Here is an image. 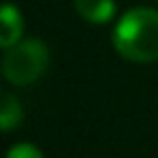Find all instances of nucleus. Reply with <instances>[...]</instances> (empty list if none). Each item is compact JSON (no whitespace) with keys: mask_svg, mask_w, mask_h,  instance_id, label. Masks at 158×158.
<instances>
[{"mask_svg":"<svg viewBox=\"0 0 158 158\" xmlns=\"http://www.w3.org/2000/svg\"><path fill=\"white\" fill-rule=\"evenodd\" d=\"M113 46L128 61H158V11L147 7L126 11L115 24Z\"/></svg>","mask_w":158,"mask_h":158,"instance_id":"nucleus-1","label":"nucleus"},{"mask_svg":"<svg viewBox=\"0 0 158 158\" xmlns=\"http://www.w3.org/2000/svg\"><path fill=\"white\" fill-rule=\"evenodd\" d=\"M76 11L91 24H106L115 18V0H76Z\"/></svg>","mask_w":158,"mask_h":158,"instance_id":"nucleus-4","label":"nucleus"},{"mask_svg":"<svg viewBox=\"0 0 158 158\" xmlns=\"http://www.w3.org/2000/svg\"><path fill=\"white\" fill-rule=\"evenodd\" d=\"M22 33H24L22 13L11 2H7L0 13V48L9 50L11 46H15L22 39Z\"/></svg>","mask_w":158,"mask_h":158,"instance_id":"nucleus-3","label":"nucleus"},{"mask_svg":"<svg viewBox=\"0 0 158 158\" xmlns=\"http://www.w3.org/2000/svg\"><path fill=\"white\" fill-rule=\"evenodd\" d=\"M5 52L7 54L2 59V74L15 87H24V85L35 82L37 78H41L48 67V61H50L48 48L39 39L18 41L15 46H11Z\"/></svg>","mask_w":158,"mask_h":158,"instance_id":"nucleus-2","label":"nucleus"},{"mask_svg":"<svg viewBox=\"0 0 158 158\" xmlns=\"http://www.w3.org/2000/svg\"><path fill=\"white\" fill-rule=\"evenodd\" d=\"M22 106L18 102V98H13L11 93L2 95V106H0V128L5 132H11L13 128H18L22 123Z\"/></svg>","mask_w":158,"mask_h":158,"instance_id":"nucleus-5","label":"nucleus"},{"mask_svg":"<svg viewBox=\"0 0 158 158\" xmlns=\"http://www.w3.org/2000/svg\"><path fill=\"white\" fill-rule=\"evenodd\" d=\"M7 158H44V154L31 143H18L9 149Z\"/></svg>","mask_w":158,"mask_h":158,"instance_id":"nucleus-6","label":"nucleus"}]
</instances>
